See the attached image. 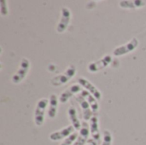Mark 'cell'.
Segmentation results:
<instances>
[{
  "label": "cell",
  "mask_w": 146,
  "mask_h": 145,
  "mask_svg": "<svg viewBox=\"0 0 146 145\" xmlns=\"http://www.w3.org/2000/svg\"><path fill=\"white\" fill-rule=\"evenodd\" d=\"M76 74V68L74 65H70L62 73L52 78L50 84L53 86L59 87L63 85H66L70 79H72Z\"/></svg>",
  "instance_id": "cell-1"
},
{
  "label": "cell",
  "mask_w": 146,
  "mask_h": 145,
  "mask_svg": "<svg viewBox=\"0 0 146 145\" xmlns=\"http://www.w3.org/2000/svg\"><path fill=\"white\" fill-rule=\"evenodd\" d=\"M47 105H48V99L46 98L40 99L36 105L33 118H34V123L37 126H41L44 124V114Z\"/></svg>",
  "instance_id": "cell-2"
},
{
  "label": "cell",
  "mask_w": 146,
  "mask_h": 145,
  "mask_svg": "<svg viewBox=\"0 0 146 145\" xmlns=\"http://www.w3.org/2000/svg\"><path fill=\"white\" fill-rule=\"evenodd\" d=\"M30 69V62L27 58H23L20 63V67L16 73L12 76V82L14 84H20L27 76L28 71Z\"/></svg>",
  "instance_id": "cell-3"
},
{
  "label": "cell",
  "mask_w": 146,
  "mask_h": 145,
  "mask_svg": "<svg viewBox=\"0 0 146 145\" xmlns=\"http://www.w3.org/2000/svg\"><path fill=\"white\" fill-rule=\"evenodd\" d=\"M139 46V40L136 38H133L127 44L115 48L113 50V55L115 56H121L135 50Z\"/></svg>",
  "instance_id": "cell-4"
},
{
  "label": "cell",
  "mask_w": 146,
  "mask_h": 145,
  "mask_svg": "<svg viewBox=\"0 0 146 145\" xmlns=\"http://www.w3.org/2000/svg\"><path fill=\"white\" fill-rule=\"evenodd\" d=\"M71 16H72V14L68 8L63 7L61 9V18H60V21L56 26L57 32L62 33L67 30V28L69 25L70 20H71Z\"/></svg>",
  "instance_id": "cell-5"
},
{
  "label": "cell",
  "mask_w": 146,
  "mask_h": 145,
  "mask_svg": "<svg viewBox=\"0 0 146 145\" xmlns=\"http://www.w3.org/2000/svg\"><path fill=\"white\" fill-rule=\"evenodd\" d=\"M82 91H83L82 86L80 84L72 85L62 91V93L59 97V102L61 103H66L73 96L78 95L79 92H81Z\"/></svg>",
  "instance_id": "cell-6"
},
{
  "label": "cell",
  "mask_w": 146,
  "mask_h": 145,
  "mask_svg": "<svg viewBox=\"0 0 146 145\" xmlns=\"http://www.w3.org/2000/svg\"><path fill=\"white\" fill-rule=\"evenodd\" d=\"M78 83L83 88H85L86 91H87L88 92H90L98 101L101 100V98H102V92L92 82H90L89 80H87L86 78L80 77V78L78 79Z\"/></svg>",
  "instance_id": "cell-7"
},
{
  "label": "cell",
  "mask_w": 146,
  "mask_h": 145,
  "mask_svg": "<svg viewBox=\"0 0 146 145\" xmlns=\"http://www.w3.org/2000/svg\"><path fill=\"white\" fill-rule=\"evenodd\" d=\"M112 62V57L110 55H106L104 56L102 59H100L99 61H97V62H92L88 65V70L94 73H97L98 71H101L102 69L107 68L110 62Z\"/></svg>",
  "instance_id": "cell-8"
},
{
  "label": "cell",
  "mask_w": 146,
  "mask_h": 145,
  "mask_svg": "<svg viewBox=\"0 0 146 145\" xmlns=\"http://www.w3.org/2000/svg\"><path fill=\"white\" fill-rule=\"evenodd\" d=\"M75 129L73 126H66L59 131L54 132L50 135V139L51 141H60L62 139H66L67 138H68L70 135H72L74 132Z\"/></svg>",
  "instance_id": "cell-9"
},
{
  "label": "cell",
  "mask_w": 146,
  "mask_h": 145,
  "mask_svg": "<svg viewBox=\"0 0 146 145\" xmlns=\"http://www.w3.org/2000/svg\"><path fill=\"white\" fill-rule=\"evenodd\" d=\"M75 100L80 103V105L81 107L82 113H83V119L86 121H90L91 118L93 116V113H92V110L89 103H87V101L80 94H78L75 96Z\"/></svg>",
  "instance_id": "cell-10"
},
{
  "label": "cell",
  "mask_w": 146,
  "mask_h": 145,
  "mask_svg": "<svg viewBox=\"0 0 146 145\" xmlns=\"http://www.w3.org/2000/svg\"><path fill=\"white\" fill-rule=\"evenodd\" d=\"M90 133V126L85 121L82 123L81 129L80 130L78 138L75 141L74 145H86L88 142V138H89Z\"/></svg>",
  "instance_id": "cell-11"
},
{
  "label": "cell",
  "mask_w": 146,
  "mask_h": 145,
  "mask_svg": "<svg viewBox=\"0 0 146 145\" xmlns=\"http://www.w3.org/2000/svg\"><path fill=\"white\" fill-rule=\"evenodd\" d=\"M89 126H90V133L92 135V138L97 142H99L101 139V133L99 130L98 118L96 115H93V116L91 118Z\"/></svg>",
  "instance_id": "cell-12"
},
{
  "label": "cell",
  "mask_w": 146,
  "mask_h": 145,
  "mask_svg": "<svg viewBox=\"0 0 146 145\" xmlns=\"http://www.w3.org/2000/svg\"><path fill=\"white\" fill-rule=\"evenodd\" d=\"M80 94L87 101V103H89V105H90V107H91V109L92 110L93 115H96L98 112V109H99V105H98V100L90 92H88L86 90H83Z\"/></svg>",
  "instance_id": "cell-13"
},
{
  "label": "cell",
  "mask_w": 146,
  "mask_h": 145,
  "mask_svg": "<svg viewBox=\"0 0 146 145\" xmlns=\"http://www.w3.org/2000/svg\"><path fill=\"white\" fill-rule=\"evenodd\" d=\"M58 103H59V98L57 97V96L55 94H52L50 97V100H49L48 117L50 119H54L56 116L57 109H58Z\"/></svg>",
  "instance_id": "cell-14"
},
{
  "label": "cell",
  "mask_w": 146,
  "mask_h": 145,
  "mask_svg": "<svg viewBox=\"0 0 146 145\" xmlns=\"http://www.w3.org/2000/svg\"><path fill=\"white\" fill-rule=\"evenodd\" d=\"M68 116L72 123V126L74 127L75 130H80L81 129V126H82V124L81 122L80 121L79 118H78V115H77V111H76V109L74 108V107H70L68 109Z\"/></svg>",
  "instance_id": "cell-15"
},
{
  "label": "cell",
  "mask_w": 146,
  "mask_h": 145,
  "mask_svg": "<svg viewBox=\"0 0 146 145\" xmlns=\"http://www.w3.org/2000/svg\"><path fill=\"white\" fill-rule=\"evenodd\" d=\"M146 2L145 1H137V0H131V1H120L119 5L122 9H139L142 8L145 5Z\"/></svg>",
  "instance_id": "cell-16"
},
{
  "label": "cell",
  "mask_w": 146,
  "mask_h": 145,
  "mask_svg": "<svg viewBox=\"0 0 146 145\" xmlns=\"http://www.w3.org/2000/svg\"><path fill=\"white\" fill-rule=\"evenodd\" d=\"M113 141L112 134L110 131L104 130L103 133V143L101 145H111Z\"/></svg>",
  "instance_id": "cell-17"
},
{
  "label": "cell",
  "mask_w": 146,
  "mask_h": 145,
  "mask_svg": "<svg viewBox=\"0 0 146 145\" xmlns=\"http://www.w3.org/2000/svg\"><path fill=\"white\" fill-rule=\"evenodd\" d=\"M79 133L77 132H74L72 135H70L68 138H67L62 144L60 145H74V144L75 143L77 138H78Z\"/></svg>",
  "instance_id": "cell-18"
},
{
  "label": "cell",
  "mask_w": 146,
  "mask_h": 145,
  "mask_svg": "<svg viewBox=\"0 0 146 145\" xmlns=\"http://www.w3.org/2000/svg\"><path fill=\"white\" fill-rule=\"evenodd\" d=\"M0 11L2 16H5L8 15V6H7V2L5 0L0 1Z\"/></svg>",
  "instance_id": "cell-19"
},
{
  "label": "cell",
  "mask_w": 146,
  "mask_h": 145,
  "mask_svg": "<svg viewBox=\"0 0 146 145\" xmlns=\"http://www.w3.org/2000/svg\"><path fill=\"white\" fill-rule=\"evenodd\" d=\"M86 145H98V142L96 140H94L93 138H91L88 140V142L86 143Z\"/></svg>",
  "instance_id": "cell-20"
}]
</instances>
